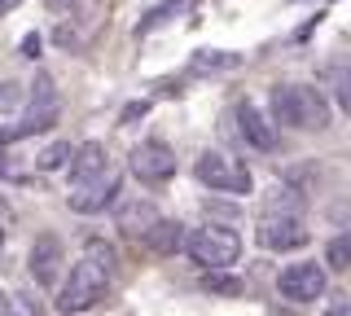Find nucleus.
Wrapping results in <instances>:
<instances>
[{
  "instance_id": "nucleus-1",
  "label": "nucleus",
  "mask_w": 351,
  "mask_h": 316,
  "mask_svg": "<svg viewBox=\"0 0 351 316\" xmlns=\"http://www.w3.org/2000/svg\"><path fill=\"white\" fill-rule=\"evenodd\" d=\"M106 290H110V272L97 268L93 259L84 255L80 264L58 281V299H53V308H58L62 316H80L88 308H97V303L106 299Z\"/></svg>"
},
{
  "instance_id": "nucleus-2",
  "label": "nucleus",
  "mask_w": 351,
  "mask_h": 316,
  "mask_svg": "<svg viewBox=\"0 0 351 316\" xmlns=\"http://www.w3.org/2000/svg\"><path fill=\"white\" fill-rule=\"evenodd\" d=\"M58 114H62V101H58V88H53V75L40 71L36 84H31V101H27V110H22V119H18V123H9V127H0V145L49 132V127L58 123Z\"/></svg>"
},
{
  "instance_id": "nucleus-3",
  "label": "nucleus",
  "mask_w": 351,
  "mask_h": 316,
  "mask_svg": "<svg viewBox=\"0 0 351 316\" xmlns=\"http://www.w3.org/2000/svg\"><path fill=\"white\" fill-rule=\"evenodd\" d=\"M184 255H189L197 268L215 272V268H228V264L241 259V237H237V228H228V224H202L184 237Z\"/></svg>"
},
{
  "instance_id": "nucleus-4",
  "label": "nucleus",
  "mask_w": 351,
  "mask_h": 316,
  "mask_svg": "<svg viewBox=\"0 0 351 316\" xmlns=\"http://www.w3.org/2000/svg\"><path fill=\"white\" fill-rule=\"evenodd\" d=\"M193 176L206 184V189H215V193H250V171L241 167V158L233 154H219V149H206V154H197L193 162Z\"/></svg>"
},
{
  "instance_id": "nucleus-5",
  "label": "nucleus",
  "mask_w": 351,
  "mask_h": 316,
  "mask_svg": "<svg viewBox=\"0 0 351 316\" xmlns=\"http://www.w3.org/2000/svg\"><path fill=\"white\" fill-rule=\"evenodd\" d=\"M128 171H132L141 184H149V189L167 184V180L176 176V154H171V145H167V141H158V136L141 141V145L128 154Z\"/></svg>"
},
{
  "instance_id": "nucleus-6",
  "label": "nucleus",
  "mask_w": 351,
  "mask_h": 316,
  "mask_svg": "<svg viewBox=\"0 0 351 316\" xmlns=\"http://www.w3.org/2000/svg\"><path fill=\"white\" fill-rule=\"evenodd\" d=\"M255 242L263 250H299L307 242V228L299 215H285V211H263L259 228H255Z\"/></svg>"
},
{
  "instance_id": "nucleus-7",
  "label": "nucleus",
  "mask_w": 351,
  "mask_h": 316,
  "mask_svg": "<svg viewBox=\"0 0 351 316\" xmlns=\"http://www.w3.org/2000/svg\"><path fill=\"white\" fill-rule=\"evenodd\" d=\"M277 290H281V299H290V303H312V299H321L325 294V268L321 264H285L281 268V277H277Z\"/></svg>"
},
{
  "instance_id": "nucleus-8",
  "label": "nucleus",
  "mask_w": 351,
  "mask_h": 316,
  "mask_svg": "<svg viewBox=\"0 0 351 316\" xmlns=\"http://www.w3.org/2000/svg\"><path fill=\"white\" fill-rule=\"evenodd\" d=\"M62 264H66L62 237H53V233H40V237H36V246H31V255H27L31 281H36L40 290H53V286L62 281Z\"/></svg>"
},
{
  "instance_id": "nucleus-9",
  "label": "nucleus",
  "mask_w": 351,
  "mask_h": 316,
  "mask_svg": "<svg viewBox=\"0 0 351 316\" xmlns=\"http://www.w3.org/2000/svg\"><path fill=\"white\" fill-rule=\"evenodd\" d=\"M114 198H119V176H114V171H101V176L75 184V193L66 202H71L75 215H97V211H106Z\"/></svg>"
},
{
  "instance_id": "nucleus-10",
  "label": "nucleus",
  "mask_w": 351,
  "mask_h": 316,
  "mask_svg": "<svg viewBox=\"0 0 351 316\" xmlns=\"http://www.w3.org/2000/svg\"><path fill=\"white\" fill-rule=\"evenodd\" d=\"M237 127H241V136H246V145H250V149H259V154H272V149L281 145L272 114H263L259 106H250V101H241V106H237Z\"/></svg>"
},
{
  "instance_id": "nucleus-11",
  "label": "nucleus",
  "mask_w": 351,
  "mask_h": 316,
  "mask_svg": "<svg viewBox=\"0 0 351 316\" xmlns=\"http://www.w3.org/2000/svg\"><path fill=\"white\" fill-rule=\"evenodd\" d=\"M158 220H162V215H158V206H154L149 198H132V202H123L114 211V228L123 237H145Z\"/></svg>"
},
{
  "instance_id": "nucleus-12",
  "label": "nucleus",
  "mask_w": 351,
  "mask_h": 316,
  "mask_svg": "<svg viewBox=\"0 0 351 316\" xmlns=\"http://www.w3.org/2000/svg\"><path fill=\"white\" fill-rule=\"evenodd\" d=\"M66 171H71L75 184L101 176V171H106V145H101V141H84L80 149H71V167H66Z\"/></svg>"
},
{
  "instance_id": "nucleus-13",
  "label": "nucleus",
  "mask_w": 351,
  "mask_h": 316,
  "mask_svg": "<svg viewBox=\"0 0 351 316\" xmlns=\"http://www.w3.org/2000/svg\"><path fill=\"white\" fill-rule=\"evenodd\" d=\"M294 88H299V127L303 132H321L329 123V101L307 84H294Z\"/></svg>"
},
{
  "instance_id": "nucleus-14",
  "label": "nucleus",
  "mask_w": 351,
  "mask_h": 316,
  "mask_svg": "<svg viewBox=\"0 0 351 316\" xmlns=\"http://www.w3.org/2000/svg\"><path fill=\"white\" fill-rule=\"evenodd\" d=\"M241 66V53H219V49H197L189 58V75H224Z\"/></svg>"
},
{
  "instance_id": "nucleus-15",
  "label": "nucleus",
  "mask_w": 351,
  "mask_h": 316,
  "mask_svg": "<svg viewBox=\"0 0 351 316\" xmlns=\"http://www.w3.org/2000/svg\"><path fill=\"white\" fill-rule=\"evenodd\" d=\"M184 224H176V220H158L145 233V242H149V250L154 255H176V250H184Z\"/></svg>"
},
{
  "instance_id": "nucleus-16",
  "label": "nucleus",
  "mask_w": 351,
  "mask_h": 316,
  "mask_svg": "<svg viewBox=\"0 0 351 316\" xmlns=\"http://www.w3.org/2000/svg\"><path fill=\"white\" fill-rule=\"evenodd\" d=\"M84 255L93 259L97 268H106L110 277H114V272H119V255H114V246H110L106 237H88V242H84Z\"/></svg>"
},
{
  "instance_id": "nucleus-17",
  "label": "nucleus",
  "mask_w": 351,
  "mask_h": 316,
  "mask_svg": "<svg viewBox=\"0 0 351 316\" xmlns=\"http://www.w3.org/2000/svg\"><path fill=\"white\" fill-rule=\"evenodd\" d=\"M325 264L334 268V272L351 268V233H338V237H329V242H325Z\"/></svg>"
},
{
  "instance_id": "nucleus-18",
  "label": "nucleus",
  "mask_w": 351,
  "mask_h": 316,
  "mask_svg": "<svg viewBox=\"0 0 351 316\" xmlns=\"http://www.w3.org/2000/svg\"><path fill=\"white\" fill-rule=\"evenodd\" d=\"M329 80H334V101H338V110L351 114V66H347V62H338V66L329 71Z\"/></svg>"
},
{
  "instance_id": "nucleus-19",
  "label": "nucleus",
  "mask_w": 351,
  "mask_h": 316,
  "mask_svg": "<svg viewBox=\"0 0 351 316\" xmlns=\"http://www.w3.org/2000/svg\"><path fill=\"white\" fill-rule=\"evenodd\" d=\"M36 167H40V171H62V167H71V145H66V141H53V145L36 158Z\"/></svg>"
},
{
  "instance_id": "nucleus-20",
  "label": "nucleus",
  "mask_w": 351,
  "mask_h": 316,
  "mask_svg": "<svg viewBox=\"0 0 351 316\" xmlns=\"http://www.w3.org/2000/svg\"><path fill=\"white\" fill-rule=\"evenodd\" d=\"M263 211H285V215H299V211H303V193H294V189H277L268 202H263Z\"/></svg>"
},
{
  "instance_id": "nucleus-21",
  "label": "nucleus",
  "mask_w": 351,
  "mask_h": 316,
  "mask_svg": "<svg viewBox=\"0 0 351 316\" xmlns=\"http://www.w3.org/2000/svg\"><path fill=\"white\" fill-rule=\"evenodd\" d=\"M206 290H211V294H228V299H233V294H241V281L237 277H206Z\"/></svg>"
},
{
  "instance_id": "nucleus-22",
  "label": "nucleus",
  "mask_w": 351,
  "mask_h": 316,
  "mask_svg": "<svg viewBox=\"0 0 351 316\" xmlns=\"http://www.w3.org/2000/svg\"><path fill=\"white\" fill-rule=\"evenodd\" d=\"M9 316H40V308H36L31 294H14V299H9Z\"/></svg>"
},
{
  "instance_id": "nucleus-23",
  "label": "nucleus",
  "mask_w": 351,
  "mask_h": 316,
  "mask_svg": "<svg viewBox=\"0 0 351 316\" xmlns=\"http://www.w3.org/2000/svg\"><path fill=\"white\" fill-rule=\"evenodd\" d=\"M40 49H44L40 31H31V36H22V58H31V62H36V58H40Z\"/></svg>"
},
{
  "instance_id": "nucleus-24",
  "label": "nucleus",
  "mask_w": 351,
  "mask_h": 316,
  "mask_svg": "<svg viewBox=\"0 0 351 316\" xmlns=\"http://www.w3.org/2000/svg\"><path fill=\"white\" fill-rule=\"evenodd\" d=\"M325 316H351V299L347 294H334V303L325 308Z\"/></svg>"
},
{
  "instance_id": "nucleus-25",
  "label": "nucleus",
  "mask_w": 351,
  "mask_h": 316,
  "mask_svg": "<svg viewBox=\"0 0 351 316\" xmlns=\"http://www.w3.org/2000/svg\"><path fill=\"white\" fill-rule=\"evenodd\" d=\"M145 110H149V101H132L128 110H123V123H136V119L145 114Z\"/></svg>"
},
{
  "instance_id": "nucleus-26",
  "label": "nucleus",
  "mask_w": 351,
  "mask_h": 316,
  "mask_svg": "<svg viewBox=\"0 0 351 316\" xmlns=\"http://www.w3.org/2000/svg\"><path fill=\"white\" fill-rule=\"evenodd\" d=\"M18 101V84H5V93H0V106H5V110H9V106H14Z\"/></svg>"
},
{
  "instance_id": "nucleus-27",
  "label": "nucleus",
  "mask_w": 351,
  "mask_h": 316,
  "mask_svg": "<svg viewBox=\"0 0 351 316\" xmlns=\"http://www.w3.org/2000/svg\"><path fill=\"white\" fill-rule=\"evenodd\" d=\"M18 5H22V0H0V14H14Z\"/></svg>"
},
{
  "instance_id": "nucleus-28",
  "label": "nucleus",
  "mask_w": 351,
  "mask_h": 316,
  "mask_svg": "<svg viewBox=\"0 0 351 316\" xmlns=\"http://www.w3.org/2000/svg\"><path fill=\"white\" fill-rule=\"evenodd\" d=\"M0 316H9V294L0 290Z\"/></svg>"
},
{
  "instance_id": "nucleus-29",
  "label": "nucleus",
  "mask_w": 351,
  "mask_h": 316,
  "mask_svg": "<svg viewBox=\"0 0 351 316\" xmlns=\"http://www.w3.org/2000/svg\"><path fill=\"white\" fill-rule=\"evenodd\" d=\"M49 5H53V9H62V5H71V0H49Z\"/></svg>"
},
{
  "instance_id": "nucleus-30",
  "label": "nucleus",
  "mask_w": 351,
  "mask_h": 316,
  "mask_svg": "<svg viewBox=\"0 0 351 316\" xmlns=\"http://www.w3.org/2000/svg\"><path fill=\"white\" fill-rule=\"evenodd\" d=\"M0 246H5V228H0Z\"/></svg>"
}]
</instances>
